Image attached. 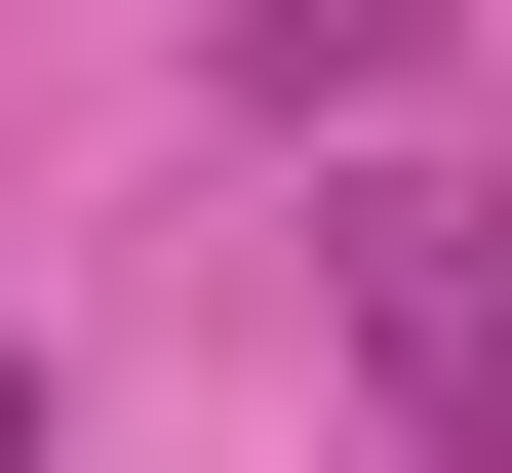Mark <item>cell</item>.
<instances>
[{"instance_id": "obj_1", "label": "cell", "mask_w": 512, "mask_h": 473, "mask_svg": "<svg viewBox=\"0 0 512 473\" xmlns=\"http://www.w3.org/2000/svg\"><path fill=\"white\" fill-rule=\"evenodd\" d=\"M355 355H394V395L512 473V237H473V198H355Z\"/></svg>"}, {"instance_id": "obj_2", "label": "cell", "mask_w": 512, "mask_h": 473, "mask_svg": "<svg viewBox=\"0 0 512 473\" xmlns=\"http://www.w3.org/2000/svg\"><path fill=\"white\" fill-rule=\"evenodd\" d=\"M237 79H276V119H316V79L394 119V79H434V0H237Z\"/></svg>"}, {"instance_id": "obj_3", "label": "cell", "mask_w": 512, "mask_h": 473, "mask_svg": "<svg viewBox=\"0 0 512 473\" xmlns=\"http://www.w3.org/2000/svg\"><path fill=\"white\" fill-rule=\"evenodd\" d=\"M0 473H40V355H0Z\"/></svg>"}]
</instances>
